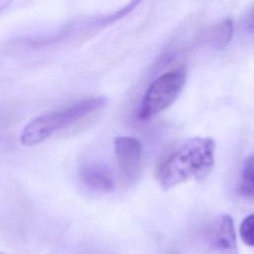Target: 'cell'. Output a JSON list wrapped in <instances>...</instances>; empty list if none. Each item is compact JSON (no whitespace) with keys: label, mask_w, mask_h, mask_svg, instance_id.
I'll use <instances>...</instances> for the list:
<instances>
[{"label":"cell","mask_w":254,"mask_h":254,"mask_svg":"<svg viewBox=\"0 0 254 254\" xmlns=\"http://www.w3.org/2000/svg\"><path fill=\"white\" fill-rule=\"evenodd\" d=\"M80 181L93 190L109 192L114 189V181L110 172L101 165L86 164L79 170Z\"/></svg>","instance_id":"6"},{"label":"cell","mask_w":254,"mask_h":254,"mask_svg":"<svg viewBox=\"0 0 254 254\" xmlns=\"http://www.w3.org/2000/svg\"><path fill=\"white\" fill-rule=\"evenodd\" d=\"M104 97H89L64 108L32 119L23 129L21 142L26 146L38 145L57 132L83 128L105 106Z\"/></svg>","instance_id":"2"},{"label":"cell","mask_w":254,"mask_h":254,"mask_svg":"<svg viewBox=\"0 0 254 254\" xmlns=\"http://www.w3.org/2000/svg\"><path fill=\"white\" fill-rule=\"evenodd\" d=\"M114 151L122 178L127 183L137 180L141 169L143 146L130 136H119L114 140Z\"/></svg>","instance_id":"4"},{"label":"cell","mask_w":254,"mask_h":254,"mask_svg":"<svg viewBox=\"0 0 254 254\" xmlns=\"http://www.w3.org/2000/svg\"><path fill=\"white\" fill-rule=\"evenodd\" d=\"M239 233L246 245L254 246V213L243 219L239 227Z\"/></svg>","instance_id":"9"},{"label":"cell","mask_w":254,"mask_h":254,"mask_svg":"<svg viewBox=\"0 0 254 254\" xmlns=\"http://www.w3.org/2000/svg\"><path fill=\"white\" fill-rule=\"evenodd\" d=\"M247 28L249 31L254 32V6L251 9L247 18Z\"/></svg>","instance_id":"10"},{"label":"cell","mask_w":254,"mask_h":254,"mask_svg":"<svg viewBox=\"0 0 254 254\" xmlns=\"http://www.w3.org/2000/svg\"><path fill=\"white\" fill-rule=\"evenodd\" d=\"M211 246L226 254H237L233 219L229 214H222L210 232Z\"/></svg>","instance_id":"5"},{"label":"cell","mask_w":254,"mask_h":254,"mask_svg":"<svg viewBox=\"0 0 254 254\" xmlns=\"http://www.w3.org/2000/svg\"><path fill=\"white\" fill-rule=\"evenodd\" d=\"M186 77L183 68L173 69L158 76L143 96L138 117L148 120L171 106L183 90Z\"/></svg>","instance_id":"3"},{"label":"cell","mask_w":254,"mask_h":254,"mask_svg":"<svg viewBox=\"0 0 254 254\" xmlns=\"http://www.w3.org/2000/svg\"><path fill=\"white\" fill-rule=\"evenodd\" d=\"M241 190L244 194L254 196V155L247 158L242 173Z\"/></svg>","instance_id":"8"},{"label":"cell","mask_w":254,"mask_h":254,"mask_svg":"<svg viewBox=\"0 0 254 254\" xmlns=\"http://www.w3.org/2000/svg\"><path fill=\"white\" fill-rule=\"evenodd\" d=\"M0 254H6V253H3V252H0Z\"/></svg>","instance_id":"11"},{"label":"cell","mask_w":254,"mask_h":254,"mask_svg":"<svg viewBox=\"0 0 254 254\" xmlns=\"http://www.w3.org/2000/svg\"><path fill=\"white\" fill-rule=\"evenodd\" d=\"M233 36V23L230 19H226L219 24L210 27L203 34V40L210 47L215 49L225 48Z\"/></svg>","instance_id":"7"},{"label":"cell","mask_w":254,"mask_h":254,"mask_svg":"<svg viewBox=\"0 0 254 254\" xmlns=\"http://www.w3.org/2000/svg\"><path fill=\"white\" fill-rule=\"evenodd\" d=\"M215 143L211 138L194 137L175 146L157 172L161 187L171 189L185 182L204 180L214 165Z\"/></svg>","instance_id":"1"}]
</instances>
